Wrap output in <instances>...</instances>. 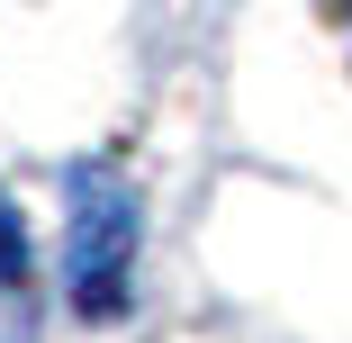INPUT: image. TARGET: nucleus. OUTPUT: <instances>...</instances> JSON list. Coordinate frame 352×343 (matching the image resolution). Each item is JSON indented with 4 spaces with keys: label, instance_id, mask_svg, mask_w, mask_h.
I'll use <instances>...</instances> for the list:
<instances>
[{
    "label": "nucleus",
    "instance_id": "f257e3e1",
    "mask_svg": "<svg viewBox=\"0 0 352 343\" xmlns=\"http://www.w3.org/2000/svg\"><path fill=\"white\" fill-rule=\"evenodd\" d=\"M126 244H135V208L118 181H82L73 208V298L82 307H118L126 289Z\"/></svg>",
    "mask_w": 352,
    "mask_h": 343
},
{
    "label": "nucleus",
    "instance_id": "f03ea898",
    "mask_svg": "<svg viewBox=\"0 0 352 343\" xmlns=\"http://www.w3.org/2000/svg\"><path fill=\"white\" fill-rule=\"evenodd\" d=\"M28 280V235H19V217L0 208V289H19Z\"/></svg>",
    "mask_w": 352,
    "mask_h": 343
}]
</instances>
